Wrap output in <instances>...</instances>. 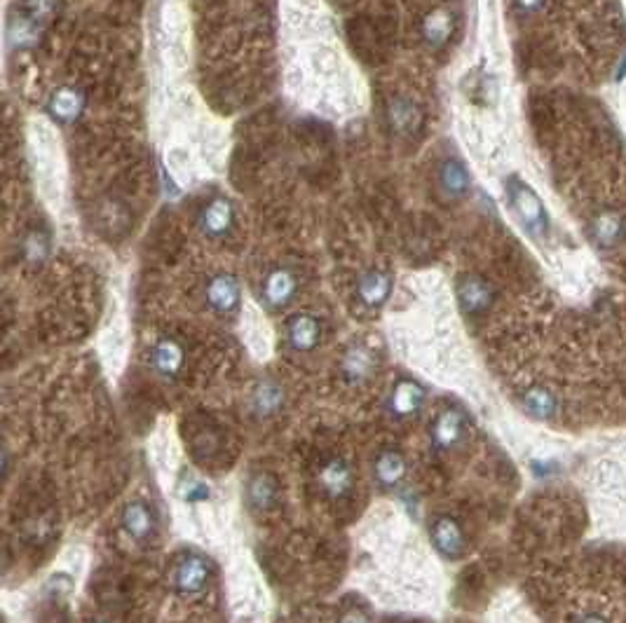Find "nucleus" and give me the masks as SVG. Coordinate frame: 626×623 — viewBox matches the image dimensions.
I'll return each mask as SVG.
<instances>
[{
	"label": "nucleus",
	"instance_id": "1",
	"mask_svg": "<svg viewBox=\"0 0 626 623\" xmlns=\"http://www.w3.org/2000/svg\"><path fill=\"white\" fill-rule=\"evenodd\" d=\"M507 200L509 209L514 212L516 221L528 235L542 239L549 232V213L544 209L540 194L526 181H521L519 176L507 178Z\"/></svg>",
	"mask_w": 626,
	"mask_h": 623
},
{
	"label": "nucleus",
	"instance_id": "2",
	"mask_svg": "<svg viewBox=\"0 0 626 623\" xmlns=\"http://www.w3.org/2000/svg\"><path fill=\"white\" fill-rule=\"evenodd\" d=\"M385 127L399 139H413L425 124V113L418 106V101L404 95H395L387 99L383 108Z\"/></svg>",
	"mask_w": 626,
	"mask_h": 623
},
{
	"label": "nucleus",
	"instance_id": "3",
	"mask_svg": "<svg viewBox=\"0 0 626 623\" xmlns=\"http://www.w3.org/2000/svg\"><path fill=\"white\" fill-rule=\"evenodd\" d=\"M298 293V275L291 267H272L260 284V300L272 312L291 305Z\"/></svg>",
	"mask_w": 626,
	"mask_h": 623
},
{
	"label": "nucleus",
	"instance_id": "4",
	"mask_svg": "<svg viewBox=\"0 0 626 623\" xmlns=\"http://www.w3.org/2000/svg\"><path fill=\"white\" fill-rule=\"evenodd\" d=\"M212 576V564L202 553H186L174 567V591L181 595H197L202 593Z\"/></svg>",
	"mask_w": 626,
	"mask_h": 623
},
{
	"label": "nucleus",
	"instance_id": "5",
	"mask_svg": "<svg viewBox=\"0 0 626 623\" xmlns=\"http://www.w3.org/2000/svg\"><path fill=\"white\" fill-rule=\"evenodd\" d=\"M197 228L209 239H223L235 228V206L225 197H212L197 212Z\"/></svg>",
	"mask_w": 626,
	"mask_h": 623
},
{
	"label": "nucleus",
	"instance_id": "6",
	"mask_svg": "<svg viewBox=\"0 0 626 623\" xmlns=\"http://www.w3.org/2000/svg\"><path fill=\"white\" fill-rule=\"evenodd\" d=\"M455 295H458V305L469 317H479L484 312L491 310L493 300H495V291L484 276L479 275H462L455 282Z\"/></svg>",
	"mask_w": 626,
	"mask_h": 623
},
{
	"label": "nucleus",
	"instance_id": "7",
	"mask_svg": "<svg viewBox=\"0 0 626 623\" xmlns=\"http://www.w3.org/2000/svg\"><path fill=\"white\" fill-rule=\"evenodd\" d=\"M204 300H207L209 310L216 314H235L242 302V291L235 276L219 272V275L209 276L207 286H204Z\"/></svg>",
	"mask_w": 626,
	"mask_h": 623
},
{
	"label": "nucleus",
	"instance_id": "8",
	"mask_svg": "<svg viewBox=\"0 0 626 623\" xmlns=\"http://www.w3.org/2000/svg\"><path fill=\"white\" fill-rule=\"evenodd\" d=\"M392 288H395V279L387 270H380V267H371V270L361 272L359 279H357V300L367 310H378L383 307L392 295Z\"/></svg>",
	"mask_w": 626,
	"mask_h": 623
},
{
	"label": "nucleus",
	"instance_id": "9",
	"mask_svg": "<svg viewBox=\"0 0 626 623\" xmlns=\"http://www.w3.org/2000/svg\"><path fill=\"white\" fill-rule=\"evenodd\" d=\"M317 485H320V490L326 497L343 500L345 494L352 490V485H355L352 466H349L343 457H329L326 462H322V466L317 469Z\"/></svg>",
	"mask_w": 626,
	"mask_h": 623
},
{
	"label": "nucleus",
	"instance_id": "10",
	"mask_svg": "<svg viewBox=\"0 0 626 623\" xmlns=\"http://www.w3.org/2000/svg\"><path fill=\"white\" fill-rule=\"evenodd\" d=\"M85 108H87V95L83 89L71 87V85L54 89L48 104H45V111H48L50 118L59 124H71L80 120Z\"/></svg>",
	"mask_w": 626,
	"mask_h": 623
},
{
	"label": "nucleus",
	"instance_id": "11",
	"mask_svg": "<svg viewBox=\"0 0 626 623\" xmlns=\"http://www.w3.org/2000/svg\"><path fill=\"white\" fill-rule=\"evenodd\" d=\"M322 342V321L314 314H294L286 321V345L294 352H313Z\"/></svg>",
	"mask_w": 626,
	"mask_h": 623
},
{
	"label": "nucleus",
	"instance_id": "12",
	"mask_svg": "<svg viewBox=\"0 0 626 623\" xmlns=\"http://www.w3.org/2000/svg\"><path fill=\"white\" fill-rule=\"evenodd\" d=\"M422 403H425V389L415 380L402 377L387 396V412L396 420H406L411 415H418Z\"/></svg>",
	"mask_w": 626,
	"mask_h": 623
},
{
	"label": "nucleus",
	"instance_id": "13",
	"mask_svg": "<svg viewBox=\"0 0 626 623\" xmlns=\"http://www.w3.org/2000/svg\"><path fill=\"white\" fill-rule=\"evenodd\" d=\"M430 539L443 558L455 560L465 553V532H462L460 523L450 516L434 518L430 529Z\"/></svg>",
	"mask_w": 626,
	"mask_h": 623
},
{
	"label": "nucleus",
	"instance_id": "14",
	"mask_svg": "<svg viewBox=\"0 0 626 623\" xmlns=\"http://www.w3.org/2000/svg\"><path fill=\"white\" fill-rule=\"evenodd\" d=\"M462 436H465V420L460 412L443 411L430 424V443L439 453L453 450L462 441Z\"/></svg>",
	"mask_w": 626,
	"mask_h": 623
},
{
	"label": "nucleus",
	"instance_id": "15",
	"mask_svg": "<svg viewBox=\"0 0 626 623\" xmlns=\"http://www.w3.org/2000/svg\"><path fill=\"white\" fill-rule=\"evenodd\" d=\"M186 364V349L181 348V342L174 338H160L150 349V366L165 380H174L178 373L184 371Z\"/></svg>",
	"mask_w": 626,
	"mask_h": 623
},
{
	"label": "nucleus",
	"instance_id": "16",
	"mask_svg": "<svg viewBox=\"0 0 626 623\" xmlns=\"http://www.w3.org/2000/svg\"><path fill=\"white\" fill-rule=\"evenodd\" d=\"M455 31V17L449 7H434L422 17L420 24V36L425 41L427 48L439 50L450 41Z\"/></svg>",
	"mask_w": 626,
	"mask_h": 623
},
{
	"label": "nucleus",
	"instance_id": "17",
	"mask_svg": "<svg viewBox=\"0 0 626 623\" xmlns=\"http://www.w3.org/2000/svg\"><path fill=\"white\" fill-rule=\"evenodd\" d=\"M439 188L441 193L449 197V200H460L469 193L472 188V176L467 171L465 162H460L458 158H446L439 165V174H437Z\"/></svg>",
	"mask_w": 626,
	"mask_h": 623
},
{
	"label": "nucleus",
	"instance_id": "18",
	"mask_svg": "<svg viewBox=\"0 0 626 623\" xmlns=\"http://www.w3.org/2000/svg\"><path fill=\"white\" fill-rule=\"evenodd\" d=\"M120 525H122V529L127 532V537H132L134 541H146L150 539L158 523H155L153 509H150L146 501L134 500L132 504L124 506Z\"/></svg>",
	"mask_w": 626,
	"mask_h": 623
},
{
	"label": "nucleus",
	"instance_id": "19",
	"mask_svg": "<svg viewBox=\"0 0 626 623\" xmlns=\"http://www.w3.org/2000/svg\"><path fill=\"white\" fill-rule=\"evenodd\" d=\"M376 368V359H373V352L367 345H349L345 349L343 359H340V375H343L345 383L349 384H361L364 380H368Z\"/></svg>",
	"mask_w": 626,
	"mask_h": 623
},
{
	"label": "nucleus",
	"instance_id": "20",
	"mask_svg": "<svg viewBox=\"0 0 626 623\" xmlns=\"http://www.w3.org/2000/svg\"><path fill=\"white\" fill-rule=\"evenodd\" d=\"M373 478L383 490H395L406 478V457L399 450H383L373 462Z\"/></svg>",
	"mask_w": 626,
	"mask_h": 623
},
{
	"label": "nucleus",
	"instance_id": "21",
	"mask_svg": "<svg viewBox=\"0 0 626 623\" xmlns=\"http://www.w3.org/2000/svg\"><path fill=\"white\" fill-rule=\"evenodd\" d=\"M277 501V483L268 471H259L247 481V504L254 513L270 511Z\"/></svg>",
	"mask_w": 626,
	"mask_h": 623
},
{
	"label": "nucleus",
	"instance_id": "22",
	"mask_svg": "<svg viewBox=\"0 0 626 623\" xmlns=\"http://www.w3.org/2000/svg\"><path fill=\"white\" fill-rule=\"evenodd\" d=\"M626 235L624 218L617 212H603L591 221V239L598 247H614Z\"/></svg>",
	"mask_w": 626,
	"mask_h": 623
},
{
	"label": "nucleus",
	"instance_id": "23",
	"mask_svg": "<svg viewBox=\"0 0 626 623\" xmlns=\"http://www.w3.org/2000/svg\"><path fill=\"white\" fill-rule=\"evenodd\" d=\"M284 406V392L277 383H270V380H263V383L256 384L254 394H251V412L256 418L266 420L277 415Z\"/></svg>",
	"mask_w": 626,
	"mask_h": 623
},
{
	"label": "nucleus",
	"instance_id": "24",
	"mask_svg": "<svg viewBox=\"0 0 626 623\" xmlns=\"http://www.w3.org/2000/svg\"><path fill=\"white\" fill-rule=\"evenodd\" d=\"M41 33L42 26L36 24L33 19H29L22 13L10 19V24H7V42H10L14 50H33L38 45Z\"/></svg>",
	"mask_w": 626,
	"mask_h": 623
},
{
	"label": "nucleus",
	"instance_id": "25",
	"mask_svg": "<svg viewBox=\"0 0 626 623\" xmlns=\"http://www.w3.org/2000/svg\"><path fill=\"white\" fill-rule=\"evenodd\" d=\"M521 406H523V411L535 420H551L556 415V411H558V403H556L554 394H549V392L542 387H535L531 389V392H526L523 399H521Z\"/></svg>",
	"mask_w": 626,
	"mask_h": 623
},
{
	"label": "nucleus",
	"instance_id": "26",
	"mask_svg": "<svg viewBox=\"0 0 626 623\" xmlns=\"http://www.w3.org/2000/svg\"><path fill=\"white\" fill-rule=\"evenodd\" d=\"M54 7H57V0H24L19 13L26 14L29 19H33L36 24H41L45 29L50 19L54 14Z\"/></svg>",
	"mask_w": 626,
	"mask_h": 623
},
{
	"label": "nucleus",
	"instance_id": "27",
	"mask_svg": "<svg viewBox=\"0 0 626 623\" xmlns=\"http://www.w3.org/2000/svg\"><path fill=\"white\" fill-rule=\"evenodd\" d=\"M50 251V239L48 235H42L41 230H33L29 232L24 239V258L31 260V263H38L48 256Z\"/></svg>",
	"mask_w": 626,
	"mask_h": 623
},
{
	"label": "nucleus",
	"instance_id": "28",
	"mask_svg": "<svg viewBox=\"0 0 626 623\" xmlns=\"http://www.w3.org/2000/svg\"><path fill=\"white\" fill-rule=\"evenodd\" d=\"M514 3H516V7H519L521 13L532 14V13H538V10H542L547 0H514Z\"/></svg>",
	"mask_w": 626,
	"mask_h": 623
},
{
	"label": "nucleus",
	"instance_id": "29",
	"mask_svg": "<svg viewBox=\"0 0 626 623\" xmlns=\"http://www.w3.org/2000/svg\"><path fill=\"white\" fill-rule=\"evenodd\" d=\"M338 623H368V617L361 609H349L338 618Z\"/></svg>",
	"mask_w": 626,
	"mask_h": 623
},
{
	"label": "nucleus",
	"instance_id": "30",
	"mask_svg": "<svg viewBox=\"0 0 626 623\" xmlns=\"http://www.w3.org/2000/svg\"><path fill=\"white\" fill-rule=\"evenodd\" d=\"M579 623H605V618L596 617V614H591V617H585Z\"/></svg>",
	"mask_w": 626,
	"mask_h": 623
},
{
	"label": "nucleus",
	"instance_id": "31",
	"mask_svg": "<svg viewBox=\"0 0 626 623\" xmlns=\"http://www.w3.org/2000/svg\"><path fill=\"white\" fill-rule=\"evenodd\" d=\"M92 623H104V621H92Z\"/></svg>",
	"mask_w": 626,
	"mask_h": 623
}]
</instances>
